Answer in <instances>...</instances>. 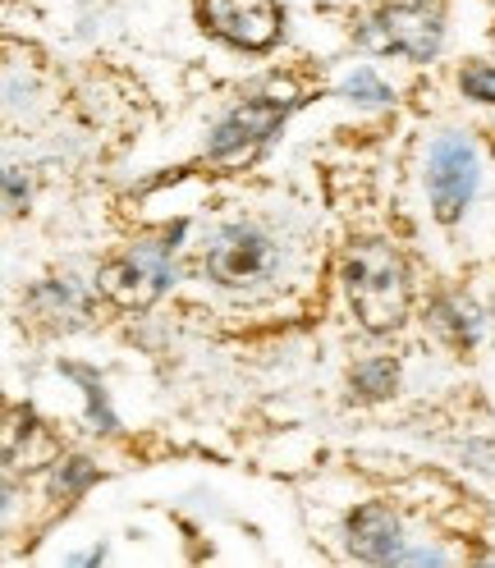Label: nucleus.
Listing matches in <instances>:
<instances>
[{
  "mask_svg": "<svg viewBox=\"0 0 495 568\" xmlns=\"http://www.w3.org/2000/svg\"><path fill=\"white\" fill-rule=\"evenodd\" d=\"M436 312H441V322H449V326H454V335L464 339V344H473V339H477V316H473L464 303H441Z\"/></svg>",
  "mask_w": 495,
  "mask_h": 568,
  "instance_id": "nucleus-13",
  "label": "nucleus"
},
{
  "mask_svg": "<svg viewBox=\"0 0 495 568\" xmlns=\"http://www.w3.org/2000/svg\"><path fill=\"white\" fill-rule=\"evenodd\" d=\"M340 97H348V101H358V105H391V88H385L372 69H353V74L340 83Z\"/></svg>",
  "mask_w": 495,
  "mask_h": 568,
  "instance_id": "nucleus-11",
  "label": "nucleus"
},
{
  "mask_svg": "<svg viewBox=\"0 0 495 568\" xmlns=\"http://www.w3.org/2000/svg\"><path fill=\"white\" fill-rule=\"evenodd\" d=\"M202 266L221 290H253V284L271 280V271H275V239L257 225H243V221L221 225L206 243Z\"/></svg>",
  "mask_w": 495,
  "mask_h": 568,
  "instance_id": "nucleus-3",
  "label": "nucleus"
},
{
  "mask_svg": "<svg viewBox=\"0 0 495 568\" xmlns=\"http://www.w3.org/2000/svg\"><path fill=\"white\" fill-rule=\"evenodd\" d=\"M180 234H184V221L133 243L129 253H120L115 262H105L97 271V290L124 312H148L174 280V239Z\"/></svg>",
  "mask_w": 495,
  "mask_h": 568,
  "instance_id": "nucleus-2",
  "label": "nucleus"
},
{
  "mask_svg": "<svg viewBox=\"0 0 495 568\" xmlns=\"http://www.w3.org/2000/svg\"><path fill=\"white\" fill-rule=\"evenodd\" d=\"M482 184L477 148L464 133H441L427 152V193H432V216L441 225H454L468 211L473 193Z\"/></svg>",
  "mask_w": 495,
  "mask_h": 568,
  "instance_id": "nucleus-4",
  "label": "nucleus"
},
{
  "mask_svg": "<svg viewBox=\"0 0 495 568\" xmlns=\"http://www.w3.org/2000/svg\"><path fill=\"white\" fill-rule=\"evenodd\" d=\"M280 124H285V101H266V97L243 101L216 124V133L206 142V156L221 161V165H239V161L253 156Z\"/></svg>",
  "mask_w": 495,
  "mask_h": 568,
  "instance_id": "nucleus-6",
  "label": "nucleus"
},
{
  "mask_svg": "<svg viewBox=\"0 0 495 568\" xmlns=\"http://www.w3.org/2000/svg\"><path fill=\"white\" fill-rule=\"evenodd\" d=\"M344 294L363 331L372 335L400 331L408 322V303H413L404 257L381 239H358L344 253Z\"/></svg>",
  "mask_w": 495,
  "mask_h": 568,
  "instance_id": "nucleus-1",
  "label": "nucleus"
},
{
  "mask_svg": "<svg viewBox=\"0 0 495 568\" xmlns=\"http://www.w3.org/2000/svg\"><path fill=\"white\" fill-rule=\"evenodd\" d=\"M353 389H358L363 399H385L395 389V381H400V367L391 363V358H372V363H358L353 367Z\"/></svg>",
  "mask_w": 495,
  "mask_h": 568,
  "instance_id": "nucleus-9",
  "label": "nucleus"
},
{
  "mask_svg": "<svg viewBox=\"0 0 495 568\" xmlns=\"http://www.w3.org/2000/svg\"><path fill=\"white\" fill-rule=\"evenodd\" d=\"M358 42L381 55L400 51L417 64H427L445 42V23H441V10H432V6H385L381 14H372L363 23Z\"/></svg>",
  "mask_w": 495,
  "mask_h": 568,
  "instance_id": "nucleus-5",
  "label": "nucleus"
},
{
  "mask_svg": "<svg viewBox=\"0 0 495 568\" xmlns=\"http://www.w3.org/2000/svg\"><path fill=\"white\" fill-rule=\"evenodd\" d=\"M6 193H10V206L23 211V202H28V184L19 180V170H14V165L6 170Z\"/></svg>",
  "mask_w": 495,
  "mask_h": 568,
  "instance_id": "nucleus-14",
  "label": "nucleus"
},
{
  "mask_svg": "<svg viewBox=\"0 0 495 568\" xmlns=\"http://www.w3.org/2000/svg\"><path fill=\"white\" fill-rule=\"evenodd\" d=\"M216 38L243 51H266L280 38V0H202Z\"/></svg>",
  "mask_w": 495,
  "mask_h": 568,
  "instance_id": "nucleus-7",
  "label": "nucleus"
},
{
  "mask_svg": "<svg viewBox=\"0 0 495 568\" xmlns=\"http://www.w3.org/2000/svg\"><path fill=\"white\" fill-rule=\"evenodd\" d=\"M92 481H97V468L88 464V458H64V464L55 468V477H51V490L60 495V500H79Z\"/></svg>",
  "mask_w": 495,
  "mask_h": 568,
  "instance_id": "nucleus-10",
  "label": "nucleus"
},
{
  "mask_svg": "<svg viewBox=\"0 0 495 568\" xmlns=\"http://www.w3.org/2000/svg\"><path fill=\"white\" fill-rule=\"evenodd\" d=\"M404 527L385 505H363L348 514V550L367 564H400Z\"/></svg>",
  "mask_w": 495,
  "mask_h": 568,
  "instance_id": "nucleus-8",
  "label": "nucleus"
},
{
  "mask_svg": "<svg viewBox=\"0 0 495 568\" xmlns=\"http://www.w3.org/2000/svg\"><path fill=\"white\" fill-rule=\"evenodd\" d=\"M458 88H464V97L473 101H495V69L491 64H473L458 74Z\"/></svg>",
  "mask_w": 495,
  "mask_h": 568,
  "instance_id": "nucleus-12",
  "label": "nucleus"
}]
</instances>
